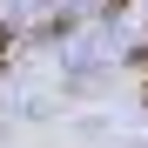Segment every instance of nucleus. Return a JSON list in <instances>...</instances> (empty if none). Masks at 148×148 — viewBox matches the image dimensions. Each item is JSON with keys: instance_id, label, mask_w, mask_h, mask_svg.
Here are the masks:
<instances>
[{"instance_id": "obj_1", "label": "nucleus", "mask_w": 148, "mask_h": 148, "mask_svg": "<svg viewBox=\"0 0 148 148\" xmlns=\"http://www.w3.org/2000/svg\"><path fill=\"white\" fill-rule=\"evenodd\" d=\"M7 54H14V34H7V27H0V67H7Z\"/></svg>"}, {"instance_id": "obj_2", "label": "nucleus", "mask_w": 148, "mask_h": 148, "mask_svg": "<svg viewBox=\"0 0 148 148\" xmlns=\"http://www.w3.org/2000/svg\"><path fill=\"white\" fill-rule=\"evenodd\" d=\"M135 7V0H101V14H128Z\"/></svg>"}, {"instance_id": "obj_3", "label": "nucleus", "mask_w": 148, "mask_h": 148, "mask_svg": "<svg viewBox=\"0 0 148 148\" xmlns=\"http://www.w3.org/2000/svg\"><path fill=\"white\" fill-rule=\"evenodd\" d=\"M128 61H135V67H148V40H141V47H135V54H128Z\"/></svg>"}, {"instance_id": "obj_4", "label": "nucleus", "mask_w": 148, "mask_h": 148, "mask_svg": "<svg viewBox=\"0 0 148 148\" xmlns=\"http://www.w3.org/2000/svg\"><path fill=\"white\" fill-rule=\"evenodd\" d=\"M141 108H148V81H141Z\"/></svg>"}]
</instances>
